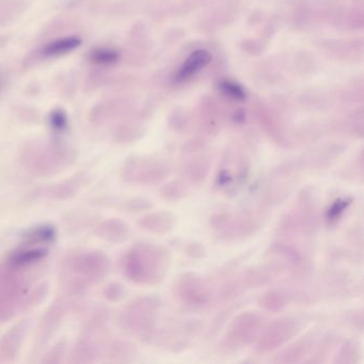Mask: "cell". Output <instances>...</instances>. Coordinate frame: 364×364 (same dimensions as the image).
I'll list each match as a JSON object with an SVG mask.
<instances>
[{"label": "cell", "mask_w": 364, "mask_h": 364, "mask_svg": "<svg viewBox=\"0 0 364 364\" xmlns=\"http://www.w3.org/2000/svg\"><path fill=\"white\" fill-rule=\"evenodd\" d=\"M110 268L104 252L84 250L69 254L60 269V286L64 297H81L92 286L100 283Z\"/></svg>", "instance_id": "6da1fadb"}, {"label": "cell", "mask_w": 364, "mask_h": 364, "mask_svg": "<svg viewBox=\"0 0 364 364\" xmlns=\"http://www.w3.org/2000/svg\"><path fill=\"white\" fill-rule=\"evenodd\" d=\"M77 152L61 139L28 141L18 154V163L31 176L50 178L74 165Z\"/></svg>", "instance_id": "7a4b0ae2"}, {"label": "cell", "mask_w": 364, "mask_h": 364, "mask_svg": "<svg viewBox=\"0 0 364 364\" xmlns=\"http://www.w3.org/2000/svg\"><path fill=\"white\" fill-rule=\"evenodd\" d=\"M171 261V252L165 246L141 241L125 252L121 268L132 283L153 286L164 281L169 273Z\"/></svg>", "instance_id": "3957f363"}, {"label": "cell", "mask_w": 364, "mask_h": 364, "mask_svg": "<svg viewBox=\"0 0 364 364\" xmlns=\"http://www.w3.org/2000/svg\"><path fill=\"white\" fill-rule=\"evenodd\" d=\"M33 269L18 266L8 260L0 263V324L23 312L25 300L33 288Z\"/></svg>", "instance_id": "277c9868"}, {"label": "cell", "mask_w": 364, "mask_h": 364, "mask_svg": "<svg viewBox=\"0 0 364 364\" xmlns=\"http://www.w3.org/2000/svg\"><path fill=\"white\" fill-rule=\"evenodd\" d=\"M161 302L157 296H141L130 302L122 311L120 323L130 336L144 342H152L157 334V322Z\"/></svg>", "instance_id": "5b68a950"}, {"label": "cell", "mask_w": 364, "mask_h": 364, "mask_svg": "<svg viewBox=\"0 0 364 364\" xmlns=\"http://www.w3.org/2000/svg\"><path fill=\"white\" fill-rule=\"evenodd\" d=\"M319 224L317 197L310 187L302 189L293 210L285 215L280 222V230L285 234L310 237L314 234Z\"/></svg>", "instance_id": "8992f818"}, {"label": "cell", "mask_w": 364, "mask_h": 364, "mask_svg": "<svg viewBox=\"0 0 364 364\" xmlns=\"http://www.w3.org/2000/svg\"><path fill=\"white\" fill-rule=\"evenodd\" d=\"M210 222L218 239L227 243L252 237L262 226L258 217L248 210L237 214L224 210L215 212Z\"/></svg>", "instance_id": "52a82bcc"}, {"label": "cell", "mask_w": 364, "mask_h": 364, "mask_svg": "<svg viewBox=\"0 0 364 364\" xmlns=\"http://www.w3.org/2000/svg\"><path fill=\"white\" fill-rule=\"evenodd\" d=\"M171 174L169 164L148 157H130L122 164L120 178L128 185H157Z\"/></svg>", "instance_id": "ba28073f"}, {"label": "cell", "mask_w": 364, "mask_h": 364, "mask_svg": "<svg viewBox=\"0 0 364 364\" xmlns=\"http://www.w3.org/2000/svg\"><path fill=\"white\" fill-rule=\"evenodd\" d=\"M264 325V317L258 312L241 313L228 326L222 338V348L235 351L250 346L256 342Z\"/></svg>", "instance_id": "9c48e42d"}, {"label": "cell", "mask_w": 364, "mask_h": 364, "mask_svg": "<svg viewBox=\"0 0 364 364\" xmlns=\"http://www.w3.org/2000/svg\"><path fill=\"white\" fill-rule=\"evenodd\" d=\"M302 329L300 319L293 317H282L264 325L256 340V351L267 353L277 351L290 342Z\"/></svg>", "instance_id": "30bf717a"}, {"label": "cell", "mask_w": 364, "mask_h": 364, "mask_svg": "<svg viewBox=\"0 0 364 364\" xmlns=\"http://www.w3.org/2000/svg\"><path fill=\"white\" fill-rule=\"evenodd\" d=\"M174 292L183 306L199 310L210 306L212 292L208 282L195 273H184L176 279Z\"/></svg>", "instance_id": "8fae6325"}, {"label": "cell", "mask_w": 364, "mask_h": 364, "mask_svg": "<svg viewBox=\"0 0 364 364\" xmlns=\"http://www.w3.org/2000/svg\"><path fill=\"white\" fill-rule=\"evenodd\" d=\"M69 308L67 298L63 296L62 298L55 300L54 304L44 313L35 334V345H33L35 355L39 353L58 332Z\"/></svg>", "instance_id": "7c38bea8"}, {"label": "cell", "mask_w": 364, "mask_h": 364, "mask_svg": "<svg viewBox=\"0 0 364 364\" xmlns=\"http://www.w3.org/2000/svg\"><path fill=\"white\" fill-rule=\"evenodd\" d=\"M90 181L91 176L89 174L79 172L71 178L37 189L35 191V197L52 201H67L76 197L86 186H88Z\"/></svg>", "instance_id": "4fadbf2b"}, {"label": "cell", "mask_w": 364, "mask_h": 364, "mask_svg": "<svg viewBox=\"0 0 364 364\" xmlns=\"http://www.w3.org/2000/svg\"><path fill=\"white\" fill-rule=\"evenodd\" d=\"M83 41L76 35H67V37L57 38L47 43L40 46L35 52L29 55L25 61L27 67L35 65L40 61L50 60V59L59 58L65 56L81 45Z\"/></svg>", "instance_id": "5bb4252c"}, {"label": "cell", "mask_w": 364, "mask_h": 364, "mask_svg": "<svg viewBox=\"0 0 364 364\" xmlns=\"http://www.w3.org/2000/svg\"><path fill=\"white\" fill-rule=\"evenodd\" d=\"M30 322L21 321L0 338V363H11L18 357L28 332Z\"/></svg>", "instance_id": "9a60e30c"}, {"label": "cell", "mask_w": 364, "mask_h": 364, "mask_svg": "<svg viewBox=\"0 0 364 364\" xmlns=\"http://www.w3.org/2000/svg\"><path fill=\"white\" fill-rule=\"evenodd\" d=\"M317 334L310 331L292 343L275 356L277 363H300L311 357L317 343Z\"/></svg>", "instance_id": "2e32d148"}, {"label": "cell", "mask_w": 364, "mask_h": 364, "mask_svg": "<svg viewBox=\"0 0 364 364\" xmlns=\"http://www.w3.org/2000/svg\"><path fill=\"white\" fill-rule=\"evenodd\" d=\"M176 218L174 214L166 210L149 212L137 222L141 230L153 234L164 235L171 232L176 227Z\"/></svg>", "instance_id": "e0dca14e"}, {"label": "cell", "mask_w": 364, "mask_h": 364, "mask_svg": "<svg viewBox=\"0 0 364 364\" xmlns=\"http://www.w3.org/2000/svg\"><path fill=\"white\" fill-rule=\"evenodd\" d=\"M96 234L107 243L121 244L130 237V228L124 220L108 218L96 226Z\"/></svg>", "instance_id": "ac0fdd59"}, {"label": "cell", "mask_w": 364, "mask_h": 364, "mask_svg": "<svg viewBox=\"0 0 364 364\" xmlns=\"http://www.w3.org/2000/svg\"><path fill=\"white\" fill-rule=\"evenodd\" d=\"M47 256L48 249L46 247L25 246V247L11 252L7 260L18 265V266L26 267V268H37L41 263H43Z\"/></svg>", "instance_id": "d6986e66"}, {"label": "cell", "mask_w": 364, "mask_h": 364, "mask_svg": "<svg viewBox=\"0 0 364 364\" xmlns=\"http://www.w3.org/2000/svg\"><path fill=\"white\" fill-rule=\"evenodd\" d=\"M58 237V231L52 224H40L27 229L22 234L25 246L45 247L54 243Z\"/></svg>", "instance_id": "ffe728a7"}, {"label": "cell", "mask_w": 364, "mask_h": 364, "mask_svg": "<svg viewBox=\"0 0 364 364\" xmlns=\"http://www.w3.org/2000/svg\"><path fill=\"white\" fill-rule=\"evenodd\" d=\"M294 296L290 290L285 288H271L261 296L258 305L267 312H281L292 302Z\"/></svg>", "instance_id": "44dd1931"}, {"label": "cell", "mask_w": 364, "mask_h": 364, "mask_svg": "<svg viewBox=\"0 0 364 364\" xmlns=\"http://www.w3.org/2000/svg\"><path fill=\"white\" fill-rule=\"evenodd\" d=\"M136 346L132 343L124 340H115L107 344L105 348V361L111 363H127L134 361L137 357ZM104 360V359H103Z\"/></svg>", "instance_id": "7402d4cb"}, {"label": "cell", "mask_w": 364, "mask_h": 364, "mask_svg": "<svg viewBox=\"0 0 364 364\" xmlns=\"http://www.w3.org/2000/svg\"><path fill=\"white\" fill-rule=\"evenodd\" d=\"M210 170V159L205 157H197L185 164L183 176L187 184L199 185L206 180Z\"/></svg>", "instance_id": "603a6c76"}, {"label": "cell", "mask_w": 364, "mask_h": 364, "mask_svg": "<svg viewBox=\"0 0 364 364\" xmlns=\"http://www.w3.org/2000/svg\"><path fill=\"white\" fill-rule=\"evenodd\" d=\"M210 59L212 56L207 50H195L178 69L176 81H184L190 79L191 76L197 74L198 72L204 69L210 62Z\"/></svg>", "instance_id": "cb8c5ba5"}, {"label": "cell", "mask_w": 364, "mask_h": 364, "mask_svg": "<svg viewBox=\"0 0 364 364\" xmlns=\"http://www.w3.org/2000/svg\"><path fill=\"white\" fill-rule=\"evenodd\" d=\"M28 8V0H0V27L20 18Z\"/></svg>", "instance_id": "d4e9b609"}, {"label": "cell", "mask_w": 364, "mask_h": 364, "mask_svg": "<svg viewBox=\"0 0 364 364\" xmlns=\"http://www.w3.org/2000/svg\"><path fill=\"white\" fill-rule=\"evenodd\" d=\"M361 359V347L356 340L345 341L334 358V363L353 364Z\"/></svg>", "instance_id": "484cf974"}, {"label": "cell", "mask_w": 364, "mask_h": 364, "mask_svg": "<svg viewBox=\"0 0 364 364\" xmlns=\"http://www.w3.org/2000/svg\"><path fill=\"white\" fill-rule=\"evenodd\" d=\"M88 60L96 67H109L120 60V52L113 48L94 47L88 54Z\"/></svg>", "instance_id": "4316f807"}, {"label": "cell", "mask_w": 364, "mask_h": 364, "mask_svg": "<svg viewBox=\"0 0 364 364\" xmlns=\"http://www.w3.org/2000/svg\"><path fill=\"white\" fill-rule=\"evenodd\" d=\"M189 193L188 184L185 181L174 180L159 189V195L165 201L178 202L184 199Z\"/></svg>", "instance_id": "83f0119b"}, {"label": "cell", "mask_w": 364, "mask_h": 364, "mask_svg": "<svg viewBox=\"0 0 364 364\" xmlns=\"http://www.w3.org/2000/svg\"><path fill=\"white\" fill-rule=\"evenodd\" d=\"M336 344V336L332 334H327L321 338V342L317 343L314 351H313L311 357L307 360V362H314V363H319V362H324L326 358L328 357L332 349H334V345Z\"/></svg>", "instance_id": "f1b7e54d"}, {"label": "cell", "mask_w": 364, "mask_h": 364, "mask_svg": "<svg viewBox=\"0 0 364 364\" xmlns=\"http://www.w3.org/2000/svg\"><path fill=\"white\" fill-rule=\"evenodd\" d=\"M50 288L47 283H40L31 288L24 302L23 312L33 310L35 307L40 306L47 298Z\"/></svg>", "instance_id": "f546056e"}, {"label": "cell", "mask_w": 364, "mask_h": 364, "mask_svg": "<svg viewBox=\"0 0 364 364\" xmlns=\"http://www.w3.org/2000/svg\"><path fill=\"white\" fill-rule=\"evenodd\" d=\"M351 204V200L349 198H340L336 199L334 203L331 204L327 212H326V222L328 224H334L342 218L344 212H346L347 208Z\"/></svg>", "instance_id": "4dcf8cb0"}, {"label": "cell", "mask_w": 364, "mask_h": 364, "mask_svg": "<svg viewBox=\"0 0 364 364\" xmlns=\"http://www.w3.org/2000/svg\"><path fill=\"white\" fill-rule=\"evenodd\" d=\"M48 124L52 132L63 134L69 128V117L63 109H54L48 115Z\"/></svg>", "instance_id": "1f68e13d"}, {"label": "cell", "mask_w": 364, "mask_h": 364, "mask_svg": "<svg viewBox=\"0 0 364 364\" xmlns=\"http://www.w3.org/2000/svg\"><path fill=\"white\" fill-rule=\"evenodd\" d=\"M67 342L60 341L55 344L47 353H44L41 359V363L44 364H59L62 363L67 355Z\"/></svg>", "instance_id": "d6a6232c"}, {"label": "cell", "mask_w": 364, "mask_h": 364, "mask_svg": "<svg viewBox=\"0 0 364 364\" xmlns=\"http://www.w3.org/2000/svg\"><path fill=\"white\" fill-rule=\"evenodd\" d=\"M141 136V130L137 126L124 125L118 126L113 132V138L120 143L132 142Z\"/></svg>", "instance_id": "836d02e7"}, {"label": "cell", "mask_w": 364, "mask_h": 364, "mask_svg": "<svg viewBox=\"0 0 364 364\" xmlns=\"http://www.w3.org/2000/svg\"><path fill=\"white\" fill-rule=\"evenodd\" d=\"M152 207V201L140 197L130 198V199L125 200L121 205L122 210L127 212H147Z\"/></svg>", "instance_id": "e575fe53"}, {"label": "cell", "mask_w": 364, "mask_h": 364, "mask_svg": "<svg viewBox=\"0 0 364 364\" xmlns=\"http://www.w3.org/2000/svg\"><path fill=\"white\" fill-rule=\"evenodd\" d=\"M125 296V288L119 282H111L103 290V297L109 302H119Z\"/></svg>", "instance_id": "d590c367"}, {"label": "cell", "mask_w": 364, "mask_h": 364, "mask_svg": "<svg viewBox=\"0 0 364 364\" xmlns=\"http://www.w3.org/2000/svg\"><path fill=\"white\" fill-rule=\"evenodd\" d=\"M220 89L222 90L229 98H234L237 101H243L246 98V92L241 86L232 81H222L220 84Z\"/></svg>", "instance_id": "8d00e7d4"}, {"label": "cell", "mask_w": 364, "mask_h": 364, "mask_svg": "<svg viewBox=\"0 0 364 364\" xmlns=\"http://www.w3.org/2000/svg\"><path fill=\"white\" fill-rule=\"evenodd\" d=\"M185 254L193 258H202L205 256L206 250L199 241H191L185 247Z\"/></svg>", "instance_id": "74e56055"}, {"label": "cell", "mask_w": 364, "mask_h": 364, "mask_svg": "<svg viewBox=\"0 0 364 364\" xmlns=\"http://www.w3.org/2000/svg\"><path fill=\"white\" fill-rule=\"evenodd\" d=\"M346 323L348 324L353 329L359 330L361 331L363 328V315H362V311H353V312H348L346 314Z\"/></svg>", "instance_id": "f35d334b"}, {"label": "cell", "mask_w": 364, "mask_h": 364, "mask_svg": "<svg viewBox=\"0 0 364 364\" xmlns=\"http://www.w3.org/2000/svg\"><path fill=\"white\" fill-rule=\"evenodd\" d=\"M8 86V76L3 69H0V93H3L4 90L7 88Z\"/></svg>", "instance_id": "ab89813d"}, {"label": "cell", "mask_w": 364, "mask_h": 364, "mask_svg": "<svg viewBox=\"0 0 364 364\" xmlns=\"http://www.w3.org/2000/svg\"><path fill=\"white\" fill-rule=\"evenodd\" d=\"M8 42H9V38L6 35H0V50H3L7 45Z\"/></svg>", "instance_id": "60d3db41"}]
</instances>
